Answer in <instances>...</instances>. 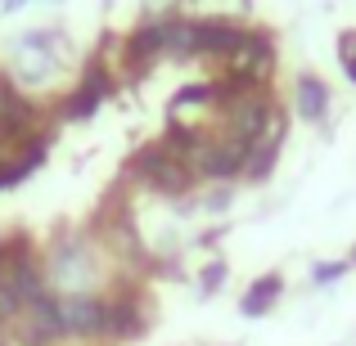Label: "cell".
I'll use <instances>...</instances> for the list:
<instances>
[{
	"label": "cell",
	"mask_w": 356,
	"mask_h": 346,
	"mask_svg": "<svg viewBox=\"0 0 356 346\" xmlns=\"http://www.w3.org/2000/svg\"><path fill=\"white\" fill-rule=\"evenodd\" d=\"M136 175L149 184V189H158V193H185L190 189V166H185V157H176L172 148H163V144H149V148H140L136 153Z\"/></svg>",
	"instance_id": "6da1fadb"
},
{
	"label": "cell",
	"mask_w": 356,
	"mask_h": 346,
	"mask_svg": "<svg viewBox=\"0 0 356 346\" xmlns=\"http://www.w3.org/2000/svg\"><path fill=\"white\" fill-rule=\"evenodd\" d=\"M59 329L63 338H99L108 333V306L90 293H72L59 302Z\"/></svg>",
	"instance_id": "7a4b0ae2"
},
{
	"label": "cell",
	"mask_w": 356,
	"mask_h": 346,
	"mask_svg": "<svg viewBox=\"0 0 356 346\" xmlns=\"http://www.w3.org/2000/svg\"><path fill=\"white\" fill-rule=\"evenodd\" d=\"M54 338H63L59 329V302H50V297H36V302L23 306V320H18V342L23 346H50Z\"/></svg>",
	"instance_id": "3957f363"
},
{
	"label": "cell",
	"mask_w": 356,
	"mask_h": 346,
	"mask_svg": "<svg viewBox=\"0 0 356 346\" xmlns=\"http://www.w3.org/2000/svg\"><path fill=\"white\" fill-rule=\"evenodd\" d=\"M248 144H239V139H217V144H203L199 153H194V166H199V175H208V180H230L235 171L248 166Z\"/></svg>",
	"instance_id": "277c9868"
},
{
	"label": "cell",
	"mask_w": 356,
	"mask_h": 346,
	"mask_svg": "<svg viewBox=\"0 0 356 346\" xmlns=\"http://www.w3.org/2000/svg\"><path fill=\"white\" fill-rule=\"evenodd\" d=\"M266 126H270L266 99H239V104H230V139L252 148L257 139H266Z\"/></svg>",
	"instance_id": "5b68a950"
},
{
	"label": "cell",
	"mask_w": 356,
	"mask_h": 346,
	"mask_svg": "<svg viewBox=\"0 0 356 346\" xmlns=\"http://www.w3.org/2000/svg\"><path fill=\"white\" fill-rule=\"evenodd\" d=\"M108 90H113V81H108L99 68H90L86 77H81V86L68 95V104H63V117H90V113H95V108L108 99Z\"/></svg>",
	"instance_id": "8992f818"
},
{
	"label": "cell",
	"mask_w": 356,
	"mask_h": 346,
	"mask_svg": "<svg viewBox=\"0 0 356 346\" xmlns=\"http://www.w3.org/2000/svg\"><path fill=\"white\" fill-rule=\"evenodd\" d=\"M293 99H298V113L307 121H321L325 108H330V86H325L321 77H312V72H302V77L293 81Z\"/></svg>",
	"instance_id": "52a82bcc"
},
{
	"label": "cell",
	"mask_w": 356,
	"mask_h": 346,
	"mask_svg": "<svg viewBox=\"0 0 356 346\" xmlns=\"http://www.w3.org/2000/svg\"><path fill=\"white\" fill-rule=\"evenodd\" d=\"M243 36L248 32L235 23H199V54H235Z\"/></svg>",
	"instance_id": "ba28073f"
},
{
	"label": "cell",
	"mask_w": 356,
	"mask_h": 346,
	"mask_svg": "<svg viewBox=\"0 0 356 346\" xmlns=\"http://www.w3.org/2000/svg\"><path fill=\"white\" fill-rule=\"evenodd\" d=\"M158 50H167V23H149V27H140V32L131 36V45H127L131 59H149V54H158Z\"/></svg>",
	"instance_id": "9c48e42d"
},
{
	"label": "cell",
	"mask_w": 356,
	"mask_h": 346,
	"mask_svg": "<svg viewBox=\"0 0 356 346\" xmlns=\"http://www.w3.org/2000/svg\"><path fill=\"white\" fill-rule=\"evenodd\" d=\"M27 297L18 293V284L9 279V270H0V324H14L18 315H23Z\"/></svg>",
	"instance_id": "30bf717a"
},
{
	"label": "cell",
	"mask_w": 356,
	"mask_h": 346,
	"mask_svg": "<svg viewBox=\"0 0 356 346\" xmlns=\"http://www.w3.org/2000/svg\"><path fill=\"white\" fill-rule=\"evenodd\" d=\"M275 297H280V279H261L257 288L243 293V315H266L275 306Z\"/></svg>",
	"instance_id": "8fae6325"
},
{
	"label": "cell",
	"mask_w": 356,
	"mask_h": 346,
	"mask_svg": "<svg viewBox=\"0 0 356 346\" xmlns=\"http://www.w3.org/2000/svg\"><path fill=\"white\" fill-rule=\"evenodd\" d=\"M167 50L199 54V23H167Z\"/></svg>",
	"instance_id": "7c38bea8"
},
{
	"label": "cell",
	"mask_w": 356,
	"mask_h": 346,
	"mask_svg": "<svg viewBox=\"0 0 356 346\" xmlns=\"http://www.w3.org/2000/svg\"><path fill=\"white\" fill-rule=\"evenodd\" d=\"M257 153H248V166H243V171H248V180H266V171H270V162H275V135H266V139H257Z\"/></svg>",
	"instance_id": "4fadbf2b"
},
{
	"label": "cell",
	"mask_w": 356,
	"mask_h": 346,
	"mask_svg": "<svg viewBox=\"0 0 356 346\" xmlns=\"http://www.w3.org/2000/svg\"><path fill=\"white\" fill-rule=\"evenodd\" d=\"M108 333H140L136 302H108Z\"/></svg>",
	"instance_id": "5bb4252c"
},
{
	"label": "cell",
	"mask_w": 356,
	"mask_h": 346,
	"mask_svg": "<svg viewBox=\"0 0 356 346\" xmlns=\"http://www.w3.org/2000/svg\"><path fill=\"white\" fill-rule=\"evenodd\" d=\"M212 95H217V86H185L181 95L172 99V104H176V108H199L203 99H212Z\"/></svg>",
	"instance_id": "9a60e30c"
},
{
	"label": "cell",
	"mask_w": 356,
	"mask_h": 346,
	"mask_svg": "<svg viewBox=\"0 0 356 346\" xmlns=\"http://www.w3.org/2000/svg\"><path fill=\"white\" fill-rule=\"evenodd\" d=\"M343 270H348L343 261H330V266H316V270H312V279H316V284H325V279H339Z\"/></svg>",
	"instance_id": "2e32d148"
},
{
	"label": "cell",
	"mask_w": 356,
	"mask_h": 346,
	"mask_svg": "<svg viewBox=\"0 0 356 346\" xmlns=\"http://www.w3.org/2000/svg\"><path fill=\"white\" fill-rule=\"evenodd\" d=\"M343 59H348V77L356 81V45L352 41H343Z\"/></svg>",
	"instance_id": "e0dca14e"
},
{
	"label": "cell",
	"mask_w": 356,
	"mask_h": 346,
	"mask_svg": "<svg viewBox=\"0 0 356 346\" xmlns=\"http://www.w3.org/2000/svg\"><path fill=\"white\" fill-rule=\"evenodd\" d=\"M18 5H23V0H5V9H18Z\"/></svg>",
	"instance_id": "ac0fdd59"
},
{
	"label": "cell",
	"mask_w": 356,
	"mask_h": 346,
	"mask_svg": "<svg viewBox=\"0 0 356 346\" xmlns=\"http://www.w3.org/2000/svg\"><path fill=\"white\" fill-rule=\"evenodd\" d=\"M352 261H356V252H352Z\"/></svg>",
	"instance_id": "d6986e66"
},
{
	"label": "cell",
	"mask_w": 356,
	"mask_h": 346,
	"mask_svg": "<svg viewBox=\"0 0 356 346\" xmlns=\"http://www.w3.org/2000/svg\"><path fill=\"white\" fill-rule=\"evenodd\" d=\"M0 346H5V342H0Z\"/></svg>",
	"instance_id": "ffe728a7"
}]
</instances>
